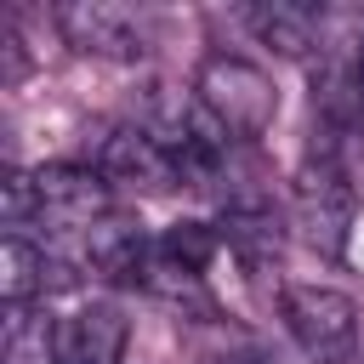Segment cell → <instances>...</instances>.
Returning <instances> with one entry per match:
<instances>
[{
	"label": "cell",
	"instance_id": "obj_1",
	"mask_svg": "<svg viewBox=\"0 0 364 364\" xmlns=\"http://www.w3.org/2000/svg\"><path fill=\"white\" fill-rule=\"evenodd\" d=\"M193 91H199V108L239 142L262 136L273 119H279V85L267 68H256L250 57H233V51H210L193 74Z\"/></svg>",
	"mask_w": 364,
	"mask_h": 364
},
{
	"label": "cell",
	"instance_id": "obj_2",
	"mask_svg": "<svg viewBox=\"0 0 364 364\" xmlns=\"http://www.w3.org/2000/svg\"><path fill=\"white\" fill-rule=\"evenodd\" d=\"M279 318L307 364H353L358 358V301L336 284H284Z\"/></svg>",
	"mask_w": 364,
	"mask_h": 364
},
{
	"label": "cell",
	"instance_id": "obj_3",
	"mask_svg": "<svg viewBox=\"0 0 364 364\" xmlns=\"http://www.w3.org/2000/svg\"><path fill=\"white\" fill-rule=\"evenodd\" d=\"M296 228L318 256H341L353 233V182L336 159H313L296 171Z\"/></svg>",
	"mask_w": 364,
	"mask_h": 364
},
{
	"label": "cell",
	"instance_id": "obj_4",
	"mask_svg": "<svg viewBox=\"0 0 364 364\" xmlns=\"http://www.w3.org/2000/svg\"><path fill=\"white\" fill-rule=\"evenodd\" d=\"M34 216L46 228H97L114 216V182L97 165H40L34 171Z\"/></svg>",
	"mask_w": 364,
	"mask_h": 364
},
{
	"label": "cell",
	"instance_id": "obj_5",
	"mask_svg": "<svg viewBox=\"0 0 364 364\" xmlns=\"http://www.w3.org/2000/svg\"><path fill=\"white\" fill-rule=\"evenodd\" d=\"M97 171L108 176V182H119V188H176V165H171V154H165V142L148 131V125H119V131H108L102 136V148H97Z\"/></svg>",
	"mask_w": 364,
	"mask_h": 364
},
{
	"label": "cell",
	"instance_id": "obj_6",
	"mask_svg": "<svg viewBox=\"0 0 364 364\" xmlns=\"http://www.w3.org/2000/svg\"><path fill=\"white\" fill-rule=\"evenodd\" d=\"M131 324L114 301H85L57 318V364H125Z\"/></svg>",
	"mask_w": 364,
	"mask_h": 364
},
{
	"label": "cell",
	"instance_id": "obj_7",
	"mask_svg": "<svg viewBox=\"0 0 364 364\" xmlns=\"http://www.w3.org/2000/svg\"><path fill=\"white\" fill-rule=\"evenodd\" d=\"M57 28L68 34V46L108 57V63H136L142 57V28L131 23V11L108 6V0H80L57 11Z\"/></svg>",
	"mask_w": 364,
	"mask_h": 364
},
{
	"label": "cell",
	"instance_id": "obj_8",
	"mask_svg": "<svg viewBox=\"0 0 364 364\" xmlns=\"http://www.w3.org/2000/svg\"><path fill=\"white\" fill-rule=\"evenodd\" d=\"M154 262V245L142 233L136 216H102L91 233H85V267L102 273V279H119V284H136Z\"/></svg>",
	"mask_w": 364,
	"mask_h": 364
},
{
	"label": "cell",
	"instance_id": "obj_9",
	"mask_svg": "<svg viewBox=\"0 0 364 364\" xmlns=\"http://www.w3.org/2000/svg\"><path fill=\"white\" fill-rule=\"evenodd\" d=\"M245 23L279 57H307L324 34V6H313V0H262V6L245 11Z\"/></svg>",
	"mask_w": 364,
	"mask_h": 364
},
{
	"label": "cell",
	"instance_id": "obj_10",
	"mask_svg": "<svg viewBox=\"0 0 364 364\" xmlns=\"http://www.w3.org/2000/svg\"><path fill=\"white\" fill-rule=\"evenodd\" d=\"M57 284H74V273L57 267V262H46V250H34L17 233L0 245V296H6V307H28L34 296H46Z\"/></svg>",
	"mask_w": 364,
	"mask_h": 364
},
{
	"label": "cell",
	"instance_id": "obj_11",
	"mask_svg": "<svg viewBox=\"0 0 364 364\" xmlns=\"http://www.w3.org/2000/svg\"><path fill=\"white\" fill-rule=\"evenodd\" d=\"M222 239H228V245H233L250 267L279 262V245H284L279 216H273L262 199H239V205H228V216H222Z\"/></svg>",
	"mask_w": 364,
	"mask_h": 364
},
{
	"label": "cell",
	"instance_id": "obj_12",
	"mask_svg": "<svg viewBox=\"0 0 364 364\" xmlns=\"http://www.w3.org/2000/svg\"><path fill=\"white\" fill-rule=\"evenodd\" d=\"M6 364H57V318L34 307H6Z\"/></svg>",
	"mask_w": 364,
	"mask_h": 364
},
{
	"label": "cell",
	"instance_id": "obj_13",
	"mask_svg": "<svg viewBox=\"0 0 364 364\" xmlns=\"http://www.w3.org/2000/svg\"><path fill=\"white\" fill-rule=\"evenodd\" d=\"M142 284H148L159 301L182 307L188 318H216V301H210V290H205V273H193V267H176V262H165L159 250H154V262H148Z\"/></svg>",
	"mask_w": 364,
	"mask_h": 364
},
{
	"label": "cell",
	"instance_id": "obj_14",
	"mask_svg": "<svg viewBox=\"0 0 364 364\" xmlns=\"http://www.w3.org/2000/svg\"><path fill=\"white\" fill-rule=\"evenodd\" d=\"M165 262H176V267H193V273H205L210 267V256L222 250V228H210V222H171L165 233H159V245H154Z\"/></svg>",
	"mask_w": 364,
	"mask_h": 364
},
{
	"label": "cell",
	"instance_id": "obj_15",
	"mask_svg": "<svg viewBox=\"0 0 364 364\" xmlns=\"http://www.w3.org/2000/svg\"><path fill=\"white\" fill-rule=\"evenodd\" d=\"M34 216V171H11L6 176V222L23 228Z\"/></svg>",
	"mask_w": 364,
	"mask_h": 364
},
{
	"label": "cell",
	"instance_id": "obj_16",
	"mask_svg": "<svg viewBox=\"0 0 364 364\" xmlns=\"http://www.w3.org/2000/svg\"><path fill=\"white\" fill-rule=\"evenodd\" d=\"M222 364H279V358H267V353H239V358H222Z\"/></svg>",
	"mask_w": 364,
	"mask_h": 364
},
{
	"label": "cell",
	"instance_id": "obj_17",
	"mask_svg": "<svg viewBox=\"0 0 364 364\" xmlns=\"http://www.w3.org/2000/svg\"><path fill=\"white\" fill-rule=\"evenodd\" d=\"M358 91H364V51H358Z\"/></svg>",
	"mask_w": 364,
	"mask_h": 364
}]
</instances>
